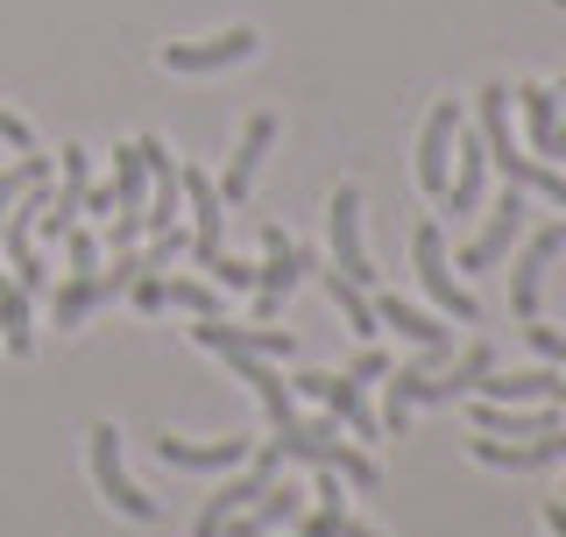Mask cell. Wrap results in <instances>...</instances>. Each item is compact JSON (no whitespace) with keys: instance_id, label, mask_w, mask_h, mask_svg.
<instances>
[{"instance_id":"cell-1","label":"cell","mask_w":566,"mask_h":537,"mask_svg":"<svg viewBox=\"0 0 566 537\" xmlns=\"http://www.w3.org/2000/svg\"><path fill=\"white\" fill-rule=\"evenodd\" d=\"M255 460H270L276 474L291 467V460H305V467H333V474L347 481V488H361V495L382 481V474H376V460H368L361 445H347V439H340V418H318V424H297V418H291Z\"/></svg>"},{"instance_id":"cell-2","label":"cell","mask_w":566,"mask_h":537,"mask_svg":"<svg viewBox=\"0 0 566 537\" xmlns=\"http://www.w3.org/2000/svg\"><path fill=\"white\" fill-rule=\"evenodd\" d=\"M411 262H418V283H424V297H432L439 312H453V318H482L474 291L453 276V262H447V234H439V220H418V227H411Z\"/></svg>"},{"instance_id":"cell-3","label":"cell","mask_w":566,"mask_h":537,"mask_svg":"<svg viewBox=\"0 0 566 537\" xmlns=\"http://www.w3.org/2000/svg\"><path fill=\"white\" fill-rule=\"evenodd\" d=\"M305 268H318L305 248H297L283 227H262V268H255V318L270 326V318L283 312V297L305 283Z\"/></svg>"},{"instance_id":"cell-4","label":"cell","mask_w":566,"mask_h":537,"mask_svg":"<svg viewBox=\"0 0 566 537\" xmlns=\"http://www.w3.org/2000/svg\"><path fill=\"white\" fill-rule=\"evenodd\" d=\"M531 234V191L524 185H510L503 199H495V212H489V227L474 241H460V255H453V268H495L510 255V248H517Z\"/></svg>"},{"instance_id":"cell-5","label":"cell","mask_w":566,"mask_h":537,"mask_svg":"<svg viewBox=\"0 0 566 537\" xmlns=\"http://www.w3.org/2000/svg\"><path fill=\"white\" fill-rule=\"evenodd\" d=\"M85 453H93V481H99V495H106V503H114L120 516H135V524H156V516H164V503H156V495H142L135 481H128V467H120V432H114V424H93Z\"/></svg>"},{"instance_id":"cell-6","label":"cell","mask_w":566,"mask_h":537,"mask_svg":"<svg viewBox=\"0 0 566 537\" xmlns=\"http://www.w3.org/2000/svg\"><path fill=\"white\" fill-rule=\"evenodd\" d=\"M361 375H291V397H312V403H326V418H340L354 439H376L382 424H376V410H368L361 397Z\"/></svg>"},{"instance_id":"cell-7","label":"cell","mask_w":566,"mask_h":537,"mask_svg":"<svg viewBox=\"0 0 566 537\" xmlns=\"http://www.w3.org/2000/svg\"><path fill=\"white\" fill-rule=\"evenodd\" d=\"M262 50L255 29H227V35H206V43H164V71H177V78H206V71H227V64H248Z\"/></svg>"},{"instance_id":"cell-8","label":"cell","mask_w":566,"mask_h":537,"mask_svg":"<svg viewBox=\"0 0 566 537\" xmlns=\"http://www.w3.org/2000/svg\"><path fill=\"white\" fill-rule=\"evenodd\" d=\"M326 234H333V268H340L347 283H376V268H368V241H361V191L340 185L333 191V206H326Z\"/></svg>"},{"instance_id":"cell-9","label":"cell","mask_w":566,"mask_h":537,"mask_svg":"<svg viewBox=\"0 0 566 537\" xmlns=\"http://www.w3.org/2000/svg\"><path fill=\"white\" fill-rule=\"evenodd\" d=\"M85 185H93V156H85L78 141H64V149H57V191H50L35 234H57L64 241L71 227H78V212H85Z\"/></svg>"},{"instance_id":"cell-10","label":"cell","mask_w":566,"mask_h":537,"mask_svg":"<svg viewBox=\"0 0 566 537\" xmlns=\"http://www.w3.org/2000/svg\"><path fill=\"white\" fill-rule=\"evenodd\" d=\"M559 248H566V220L538 227V234L524 241V255L510 262V312H517V318H538V283H545V268H553Z\"/></svg>"},{"instance_id":"cell-11","label":"cell","mask_w":566,"mask_h":537,"mask_svg":"<svg viewBox=\"0 0 566 537\" xmlns=\"http://www.w3.org/2000/svg\"><path fill=\"white\" fill-rule=\"evenodd\" d=\"M220 361L241 375L248 389H255V403H262V418H270V432H283V424L297 418V397H291V382L270 368V354H248V347H220Z\"/></svg>"},{"instance_id":"cell-12","label":"cell","mask_w":566,"mask_h":537,"mask_svg":"<svg viewBox=\"0 0 566 537\" xmlns=\"http://www.w3.org/2000/svg\"><path fill=\"white\" fill-rule=\"evenodd\" d=\"M156 445V460H164V467H191V474H234V467H248V453H255V445L248 439H149Z\"/></svg>"},{"instance_id":"cell-13","label":"cell","mask_w":566,"mask_h":537,"mask_svg":"<svg viewBox=\"0 0 566 537\" xmlns=\"http://www.w3.org/2000/svg\"><path fill=\"white\" fill-rule=\"evenodd\" d=\"M453 135H460V99H439L432 106V120H424V135H418V185H424V199H447V156H453Z\"/></svg>"},{"instance_id":"cell-14","label":"cell","mask_w":566,"mask_h":537,"mask_svg":"<svg viewBox=\"0 0 566 537\" xmlns=\"http://www.w3.org/2000/svg\"><path fill=\"white\" fill-rule=\"evenodd\" d=\"M185 212H191V255L206 268L220 255V227H227V199H220V185H212L206 170H185Z\"/></svg>"},{"instance_id":"cell-15","label":"cell","mask_w":566,"mask_h":537,"mask_svg":"<svg viewBox=\"0 0 566 537\" xmlns=\"http://www.w3.org/2000/svg\"><path fill=\"white\" fill-rule=\"evenodd\" d=\"M270 481H276V467L248 453V474H234L220 495H206V509H199V524H191V537H220V530H227V516H241L262 488H270Z\"/></svg>"},{"instance_id":"cell-16","label":"cell","mask_w":566,"mask_h":537,"mask_svg":"<svg viewBox=\"0 0 566 537\" xmlns=\"http://www.w3.org/2000/svg\"><path fill=\"white\" fill-rule=\"evenodd\" d=\"M439 361H453V354H432V347H418V361H403V368H389V375H382V382H389V397H382V432H389V439H403V432H411L418 389H424V375H432Z\"/></svg>"},{"instance_id":"cell-17","label":"cell","mask_w":566,"mask_h":537,"mask_svg":"<svg viewBox=\"0 0 566 537\" xmlns=\"http://www.w3.org/2000/svg\"><path fill=\"white\" fill-rule=\"evenodd\" d=\"M270 141H276V114H248L234 156H227V177H220V199H227V206L248 199V185H255V170H262V156H270Z\"/></svg>"},{"instance_id":"cell-18","label":"cell","mask_w":566,"mask_h":537,"mask_svg":"<svg viewBox=\"0 0 566 537\" xmlns=\"http://www.w3.org/2000/svg\"><path fill=\"white\" fill-rule=\"evenodd\" d=\"M453 156H460V170H447V206L453 220H468V212H482V191H489V149H482V135H453Z\"/></svg>"},{"instance_id":"cell-19","label":"cell","mask_w":566,"mask_h":537,"mask_svg":"<svg viewBox=\"0 0 566 537\" xmlns=\"http://www.w3.org/2000/svg\"><path fill=\"white\" fill-rule=\"evenodd\" d=\"M191 339H199L206 354H220V347H248V354H270V361H291L297 354V339L283 333V326H220V318H199V326H191Z\"/></svg>"},{"instance_id":"cell-20","label":"cell","mask_w":566,"mask_h":537,"mask_svg":"<svg viewBox=\"0 0 566 537\" xmlns=\"http://www.w3.org/2000/svg\"><path fill=\"white\" fill-rule=\"evenodd\" d=\"M474 432H510V439H538V432H553V424L566 418L559 403H538V410H524V403H489V397H474Z\"/></svg>"},{"instance_id":"cell-21","label":"cell","mask_w":566,"mask_h":537,"mask_svg":"<svg viewBox=\"0 0 566 537\" xmlns=\"http://www.w3.org/2000/svg\"><path fill=\"white\" fill-rule=\"evenodd\" d=\"M495 368V347L489 339H474V347H460V361H447V375H424L418 403H453V397H474V382Z\"/></svg>"},{"instance_id":"cell-22","label":"cell","mask_w":566,"mask_h":537,"mask_svg":"<svg viewBox=\"0 0 566 537\" xmlns=\"http://www.w3.org/2000/svg\"><path fill=\"white\" fill-rule=\"evenodd\" d=\"M376 318L382 326H397V339H411V347H432V354H453V333L439 326L432 312H418V304H403V297H376Z\"/></svg>"},{"instance_id":"cell-23","label":"cell","mask_w":566,"mask_h":537,"mask_svg":"<svg viewBox=\"0 0 566 537\" xmlns=\"http://www.w3.org/2000/svg\"><path fill=\"white\" fill-rule=\"evenodd\" d=\"M318 283H326V297L340 304V318H347V333H354V339H376V333H382V318H376V297H368L361 283H347L340 268H318Z\"/></svg>"},{"instance_id":"cell-24","label":"cell","mask_w":566,"mask_h":537,"mask_svg":"<svg viewBox=\"0 0 566 537\" xmlns=\"http://www.w3.org/2000/svg\"><path fill=\"white\" fill-rule=\"evenodd\" d=\"M29 318H35V297H29L14 276H0V347H8V354H29V347H35Z\"/></svg>"},{"instance_id":"cell-25","label":"cell","mask_w":566,"mask_h":537,"mask_svg":"<svg viewBox=\"0 0 566 537\" xmlns=\"http://www.w3.org/2000/svg\"><path fill=\"white\" fill-rule=\"evenodd\" d=\"M517 106H524L531 149H538V164H545V149H553V128H559V93H553V85H517Z\"/></svg>"},{"instance_id":"cell-26","label":"cell","mask_w":566,"mask_h":537,"mask_svg":"<svg viewBox=\"0 0 566 537\" xmlns=\"http://www.w3.org/2000/svg\"><path fill=\"white\" fill-rule=\"evenodd\" d=\"M149 206V164H142L135 141H120L114 149V212H142Z\"/></svg>"},{"instance_id":"cell-27","label":"cell","mask_w":566,"mask_h":537,"mask_svg":"<svg viewBox=\"0 0 566 537\" xmlns=\"http://www.w3.org/2000/svg\"><path fill=\"white\" fill-rule=\"evenodd\" d=\"M164 312L220 318V283H199V276H164Z\"/></svg>"},{"instance_id":"cell-28","label":"cell","mask_w":566,"mask_h":537,"mask_svg":"<svg viewBox=\"0 0 566 537\" xmlns=\"http://www.w3.org/2000/svg\"><path fill=\"white\" fill-rule=\"evenodd\" d=\"M85 312H99V291H93V276H71L57 283V326H85Z\"/></svg>"},{"instance_id":"cell-29","label":"cell","mask_w":566,"mask_h":537,"mask_svg":"<svg viewBox=\"0 0 566 537\" xmlns=\"http://www.w3.org/2000/svg\"><path fill=\"white\" fill-rule=\"evenodd\" d=\"M206 276L220 283V291H255V262H234V255H227V248H220V255L206 262Z\"/></svg>"},{"instance_id":"cell-30","label":"cell","mask_w":566,"mask_h":537,"mask_svg":"<svg viewBox=\"0 0 566 537\" xmlns=\"http://www.w3.org/2000/svg\"><path fill=\"white\" fill-rule=\"evenodd\" d=\"M524 339H531V354H538V361H553V368H566V333H553V326H538V318H524Z\"/></svg>"},{"instance_id":"cell-31","label":"cell","mask_w":566,"mask_h":537,"mask_svg":"<svg viewBox=\"0 0 566 537\" xmlns=\"http://www.w3.org/2000/svg\"><path fill=\"white\" fill-rule=\"evenodd\" d=\"M340 524H347L340 503H318L312 516H297V537H340Z\"/></svg>"},{"instance_id":"cell-32","label":"cell","mask_w":566,"mask_h":537,"mask_svg":"<svg viewBox=\"0 0 566 537\" xmlns=\"http://www.w3.org/2000/svg\"><path fill=\"white\" fill-rule=\"evenodd\" d=\"M64 255H71V268H78V276H93V268H99V241L85 234V227H71V234H64Z\"/></svg>"},{"instance_id":"cell-33","label":"cell","mask_w":566,"mask_h":537,"mask_svg":"<svg viewBox=\"0 0 566 537\" xmlns=\"http://www.w3.org/2000/svg\"><path fill=\"white\" fill-rule=\"evenodd\" d=\"M106 241H114V248H135L142 241V212H114V220H106Z\"/></svg>"},{"instance_id":"cell-34","label":"cell","mask_w":566,"mask_h":537,"mask_svg":"<svg viewBox=\"0 0 566 537\" xmlns=\"http://www.w3.org/2000/svg\"><path fill=\"white\" fill-rule=\"evenodd\" d=\"M389 368H397V361H389V354H376V347H361V354H354V368H347V375H361V382H382Z\"/></svg>"},{"instance_id":"cell-35","label":"cell","mask_w":566,"mask_h":537,"mask_svg":"<svg viewBox=\"0 0 566 537\" xmlns=\"http://www.w3.org/2000/svg\"><path fill=\"white\" fill-rule=\"evenodd\" d=\"M0 141H8V149H35L29 120H22V114H8V106H0Z\"/></svg>"},{"instance_id":"cell-36","label":"cell","mask_w":566,"mask_h":537,"mask_svg":"<svg viewBox=\"0 0 566 537\" xmlns=\"http://www.w3.org/2000/svg\"><path fill=\"white\" fill-rule=\"evenodd\" d=\"M545 530H553V537H566V503H545Z\"/></svg>"},{"instance_id":"cell-37","label":"cell","mask_w":566,"mask_h":537,"mask_svg":"<svg viewBox=\"0 0 566 537\" xmlns=\"http://www.w3.org/2000/svg\"><path fill=\"white\" fill-rule=\"evenodd\" d=\"M545 156H553V164H566V114H559V128H553V149H545Z\"/></svg>"},{"instance_id":"cell-38","label":"cell","mask_w":566,"mask_h":537,"mask_svg":"<svg viewBox=\"0 0 566 537\" xmlns=\"http://www.w3.org/2000/svg\"><path fill=\"white\" fill-rule=\"evenodd\" d=\"M340 537H376V530H368V524H354V516H347V524H340Z\"/></svg>"},{"instance_id":"cell-39","label":"cell","mask_w":566,"mask_h":537,"mask_svg":"<svg viewBox=\"0 0 566 537\" xmlns=\"http://www.w3.org/2000/svg\"><path fill=\"white\" fill-rule=\"evenodd\" d=\"M559 460H566V453H559Z\"/></svg>"}]
</instances>
